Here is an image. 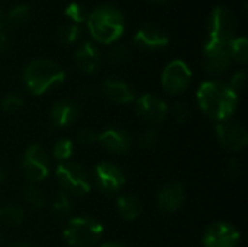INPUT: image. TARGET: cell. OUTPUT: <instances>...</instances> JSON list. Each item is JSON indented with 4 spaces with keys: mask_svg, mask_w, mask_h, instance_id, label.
I'll list each match as a JSON object with an SVG mask.
<instances>
[{
    "mask_svg": "<svg viewBox=\"0 0 248 247\" xmlns=\"http://www.w3.org/2000/svg\"><path fill=\"white\" fill-rule=\"evenodd\" d=\"M65 79V71L52 60L38 58L32 60L23 68V83L25 87L32 95H44L51 87L62 83Z\"/></svg>",
    "mask_w": 248,
    "mask_h": 247,
    "instance_id": "2",
    "label": "cell"
},
{
    "mask_svg": "<svg viewBox=\"0 0 248 247\" xmlns=\"http://www.w3.org/2000/svg\"><path fill=\"white\" fill-rule=\"evenodd\" d=\"M3 23H4V16H3V12H1V9H0V29H1Z\"/></svg>",
    "mask_w": 248,
    "mask_h": 247,
    "instance_id": "38",
    "label": "cell"
},
{
    "mask_svg": "<svg viewBox=\"0 0 248 247\" xmlns=\"http://www.w3.org/2000/svg\"><path fill=\"white\" fill-rule=\"evenodd\" d=\"M73 210V201L68 194L60 191L52 201V214L57 218H65Z\"/></svg>",
    "mask_w": 248,
    "mask_h": 247,
    "instance_id": "22",
    "label": "cell"
},
{
    "mask_svg": "<svg viewBox=\"0 0 248 247\" xmlns=\"http://www.w3.org/2000/svg\"><path fill=\"white\" fill-rule=\"evenodd\" d=\"M76 64L77 67L86 73V74H92L94 73L99 66H100V49L97 48V45L92 41H86L77 51L74 55Z\"/></svg>",
    "mask_w": 248,
    "mask_h": 247,
    "instance_id": "18",
    "label": "cell"
},
{
    "mask_svg": "<svg viewBox=\"0 0 248 247\" xmlns=\"http://www.w3.org/2000/svg\"><path fill=\"white\" fill-rule=\"evenodd\" d=\"M100 247H126L125 245L116 243V242H109V243H103Z\"/></svg>",
    "mask_w": 248,
    "mask_h": 247,
    "instance_id": "37",
    "label": "cell"
},
{
    "mask_svg": "<svg viewBox=\"0 0 248 247\" xmlns=\"http://www.w3.org/2000/svg\"><path fill=\"white\" fill-rule=\"evenodd\" d=\"M23 198L35 210L42 208L45 205V201H46L44 191L35 183H29L23 188Z\"/></svg>",
    "mask_w": 248,
    "mask_h": 247,
    "instance_id": "23",
    "label": "cell"
},
{
    "mask_svg": "<svg viewBox=\"0 0 248 247\" xmlns=\"http://www.w3.org/2000/svg\"><path fill=\"white\" fill-rule=\"evenodd\" d=\"M157 141H158V132L155 131V128H148L140 135L138 144L140 147L148 150V148H154L157 146Z\"/></svg>",
    "mask_w": 248,
    "mask_h": 247,
    "instance_id": "31",
    "label": "cell"
},
{
    "mask_svg": "<svg viewBox=\"0 0 248 247\" xmlns=\"http://www.w3.org/2000/svg\"><path fill=\"white\" fill-rule=\"evenodd\" d=\"M103 226L93 217H74L64 229V239L73 247H93L102 239Z\"/></svg>",
    "mask_w": 248,
    "mask_h": 247,
    "instance_id": "4",
    "label": "cell"
},
{
    "mask_svg": "<svg viewBox=\"0 0 248 247\" xmlns=\"http://www.w3.org/2000/svg\"><path fill=\"white\" fill-rule=\"evenodd\" d=\"M57 181L61 186V191H64L68 195L81 197L90 192L92 188V179L86 169L73 162H62L55 169Z\"/></svg>",
    "mask_w": 248,
    "mask_h": 247,
    "instance_id": "5",
    "label": "cell"
},
{
    "mask_svg": "<svg viewBox=\"0 0 248 247\" xmlns=\"http://www.w3.org/2000/svg\"><path fill=\"white\" fill-rule=\"evenodd\" d=\"M153 1H158V0H153Z\"/></svg>",
    "mask_w": 248,
    "mask_h": 247,
    "instance_id": "41",
    "label": "cell"
},
{
    "mask_svg": "<svg viewBox=\"0 0 248 247\" xmlns=\"http://www.w3.org/2000/svg\"><path fill=\"white\" fill-rule=\"evenodd\" d=\"M135 111L137 115L150 125L161 124L169 114L167 103L153 93H145L140 96L135 102Z\"/></svg>",
    "mask_w": 248,
    "mask_h": 247,
    "instance_id": "12",
    "label": "cell"
},
{
    "mask_svg": "<svg viewBox=\"0 0 248 247\" xmlns=\"http://www.w3.org/2000/svg\"><path fill=\"white\" fill-rule=\"evenodd\" d=\"M225 175L230 181H237L241 175V165H240V160H237L235 157L227 160L225 163Z\"/></svg>",
    "mask_w": 248,
    "mask_h": 247,
    "instance_id": "34",
    "label": "cell"
},
{
    "mask_svg": "<svg viewBox=\"0 0 248 247\" xmlns=\"http://www.w3.org/2000/svg\"><path fill=\"white\" fill-rule=\"evenodd\" d=\"M240 242V231L231 223L218 221L211 224L202 237L205 247H235Z\"/></svg>",
    "mask_w": 248,
    "mask_h": 247,
    "instance_id": "13",
    "label": "cell"
},
{
    "mask_svg": "<svg viewBox=\"0 0 248 247\" xmlns=\"http://www.w3.org/2000/svg\"><path fill=\"white\" fill-rule=\"evenodd\" d=\"M10 247H31V246H28V245H25V243H15V245H12Z\"/></svg>",
    "mask_w": 248,
    "mask_h": 247,
    "instance_id": "39",
    "label": "cell"
},
{
    "mask_svg": "<svg viewBox=\"0 0 248 247\" xmlns=\"http://www.w3.org/2000/svg\"><path fill=\"white\" fill-rule=\"evenodd\" d=\"M4 181V172H3V169L0 167V183Z\"/></svg>",
    "mask_w": 248,
    "mask_h": 247,
    "instance_id": "40",
    "label": "cell"
},
{
    "mask_svg": "<svg viewBox=\"0 0 248 247\" xmlns=\"http://www.w3.org/2000/svg\"><path fill=\"white\" fill-rule=\"evenodd\" d=\"M22 106H23V98L19 93H7L0 102V108L6 114H15Z\"/></svg>",
    "mask_w": 248,
    "mask_h": 247,
    "instance_id": "28",
    "label": "cell"
},
{
    "mask_svg": "<svg viewBox=\"0 0 248 247\" xmlns=\"http://www.w3.org/2000/svg\"><path fill=\"white\" fill-rule=\"evenodd\" d=\"M102 93L115 103H129L135 99L134 90L124 80L109 77L102 83Z\"/></svg>",
    "mask_w": 248,
    "mask_h": 247,
    "instance_id": "19",
    "label": "cell"
},
{
    "mask_svg": "<svg viewBox=\"0 0 248 247\" xmlns=\"http://www.w3.org/2000/svg\"><path fill=\"white\" fill-rule=\"evenodd\" d=\"M231 54H232V60L244 64L248 60V41L246 36H240L235 38L231 44Z\"/></svg>",
    "mask_w": 248,
    "mask_h": 247,
    "instance_id": "25",
    "label": "cell"
},
{
    "mask_svg": "<svg viewBox=\"0 0 248 247\" xmlns=\"http://www.w3.org/2000/svg\"><path fill=\"white\" fill-rule=\"evenodd\" d=\"M9 49V38L6 33L0 32V52H6Z\"/></svg>",
    "mask_w": 248,
    "mask_h": 247,
    "instance_id": "36",
    "label": "cell"
},
{
    "mask_svg": "<svg viewBox=\"0 0 248 247\" xmlns=\"http://www.w3.org/2000/svg\"><path fill=\"white\" fill-rule=\"evenodd\" d=\"M190 115H192V111H190L187 103H185V102H176L174 103V106H173V116H174L176 122L186 124L190 119Z\"/></svg>",
    "mask_w": 248,
    "mask_h": 247,
    "instance_id": "30",
    "label": "cell"
},
{
    "mask_svg": "<svg viewBox=\"0 0 248 247\" xmlns=\"http://www.w3.org/2000/svg\"><path fill=\"white\" fill-rule=\"evenodd\" d=\"M65 15L73 20V23H80V22H84L87 19V15H86V10L78 4V3H70L67 7H65Z\"/></svg>",
    "mask_w": 248,
    "mask_h": 247,
    "instance_id": "32",
    "label": "cell"
},
{
    "mask_svg": "<svg viewBox=\"0 0 248 247\" xmlns=\"http://www.w3.org/2000/svg\"><path fill=\"white\" fill-rule=\"evenodd\" d=\"M25 218V211L20 205L6 204L0 207V224L4 227L20 226Z\"/></svg>",
    "mask_w": 248,
    "mask_h": 247,
    "instance_id": "21",
    "label": "cell"
},
{
    "mask_svg": "<svg viewBox=\"0 0 248 247\" xmlns=\"http://www.w3.org/2000/svg\"><path fill=\"white\" fill-rule=\"evenodd\" d=\"M232 42H206L203 47V68L208 74H222L232 61Z\"/></svg>",
    "mask_w": 248,
    "mask_h": 247,
    "instance_id": "9",
    "label": "cell"
},
{
    "mask_svg": "<svg viewBox=\"0 0 248 247\" xmlns=\"http://www.w3.org/2000/svg\"><path fill=\"white\" fill-rule=\"evenodd\" d=\"M22 172L29 183H39L45 181L51 172V160L48 153L38 144L26 148L22 157Z\"/></svg>",
    "mask_w": 248,
    "mask_h": 247,
    "instance_id": "6",
    "label": "cell"
},
{
    "mask_svg": "<svg viewBox=\"0 0 248 247\" xmlns=\"http://www.w3.org/2000/svg\"><path fill=\"white\" fill-rule=\"evenodd\" d=\"M217 137L224 148L234 153L244 150L248 143V134L244 125L232 119L217 122Z\"/></svg>",
    "mask_w": 248,
    "mask_h": 247,
    "instance_id": "11",
    "label": "cell"
},
{
    "mask_svg": "<svg viewBox=\"0 0 248 247\" xmlns=\"http://www.w3.org/2000/svg\"><path fill=\"white\" fill-rule=\"evenodd\" d=\"M196 100L202 112L217 122L231 119L238 105V95L222 82L206 80L196 93Z\"/></svg>",
    "mask_w": 248,
    "mask_h": 247,
    "instance_id": "1",
    "label": "cell"
},
{
    "mask_svg": "<svg viewBox=\"0 0 248 247\" xmlns=\"http://www.w3.org/2000/svg\"><path fill=\"white\" fill-rule=\"evenodd\" d=\"M116 210L124 220L134 221L142 213V202L134 194H121L116 198Z\"/></svg>",
    "mask_w": 248,
    "mask_h": 247,
    "instance_id": "20",
    "label": "cell"
},
{
    "mask_svg": "<svg viewBox=\"0 0 248 247\" xmlns=\"http://www.w3.org/2000/svg\"><path fill=\"white\" fill-rule=\"evenodd\" d=\"M94 182L105 195H115L125 186L126 178L112 162H102L94 169Z\"/></svg>",
    "mask_w": 248,
    "mask_h": 247,
    "instance_id": "10",
    "label": "cell"
},
{
    "mask_svg": "<svg viewBox=\"0 0 248 247\" xmlns=\"http://www.w3.org/2000/svg\"><path fill=\"white\" fill-rule=\"evenodd\" d=\"M80 116V108L70 99H60L54 103L49 112L51 125L55 128H65L73 125Z\"/></svg>",
    "mask_w": 248,
    "mask_h": 247,
    "instance_id": "17",
    "label": "cell"
},
{
    "mask_svg": "<svg viewBox=\"0 0 248 247\" xmlns=\"http://www.w3.org/2000/svg\"><path fill=\"white\" fill-rule=\"evenodd\" d=\"M78 33H80L78 25H76V23H68V25H64V26L60 28V31H58V39H60V42H62V44L70 45V44H73V42L78 38Z\"/></svg>",
    "mask_w": 248,
    "mask_h": 247,
    "instance_id": "29",
    "label": "cell"
},
{
    "mask_svg": "<svg viewBox=\"0 0 248 247\" xmlns=\"http://www.w3.org/2000/svg\"><path fill=\"white\" fill-rule=\"evenodd\" d=\"M29 15H31L29 6H26V4L15 6V7L9 12V15H7V22H9L12 26H20V25H23V23L29 19Z\"/></svg>",
    "mask_w": 248,
    "mask_h": 247,
    "instance_id": "27",
    "label": "cell"
},
{
    "mask_svg": "<svg viewBox=\"0 0 248 247\" xmlns=\"http://www.w3.org/2000/svg\"><path fill=\"white\" fill-rule=\"evenodd\" d=\"M237 19L225 6H217L209 19L208 42H232L235 39Z\"/></svg>",
    "mask_w": 248,
    "mask_h": 247,
    "instance_id": "7",
    "label": "cell"
},
{
    "mask_svg": "<svg viewBox=\"0 0 248 247\" xmlns=\"http://www.w3.org/2000/svg\"><path fill=\"white\" fill-rule=\"evenodd\" d=\"M192 82V71L182 60L170 61L161 73L163 89L170 95L183 93Z\"/></svg>",
    "mask_w": 248,
    "mask_h": 247,
    "instance_id": "8",
    "label": "cell"
},
{
    "mask_svg": "<svg viewBox=\"0 0 248 247\" xmlns=\"http://www.w3.org/2000/svg\"><path fill=\"white\" fill-rule=\"evenodd\" d=\"M244 84H246V73L244 71H237L232 79H231V83L228 84L231 87V90L237 95L241 93V90L244 89Z\"/></svg>",
    "mask_w": 248,
    "mask_h": 247,
    "instance_id": "35",
    "label": "cell"
},
{
    "mask_svg": "<svg viewBox=\"0 0 248 247\" xmlns=\"http://www.w3.org/2000/svg\"><path fill=\"white\" fill-rule=\"evenodd\" d=\"M76 138L83 146H92L97 141V132L93 128H81L77 132Z\"/></svg>",
    "mask_w": 248,
    "mask_h": 247,
    "instance_id": "33",
    "label": "cell"
},
{
    "mask_svg": "<svg viewBox=\"0 0 248 247\" xmlns=\"http://www.w3.org/2000/svg\"><path fill=\"white\" fill-rule=\"evenodd\" d=\"M185 186L180 182H170L164 185L157 195V205L166 214L176 213L185 202Z\"/></svg>",
    "mask_w": 248,
    "mask_h": 247,
    "instance_id": "16",
    "label": "cell"
},
{
    "mask_svg": "<svg viewBox=\"0 0 248 247\" xmlns=\"http://www.w3.org/2000/svg\"><path fill=\"white\" fill-rule=\"evenodd\" d=\"M129 57H131V51H129L128 45H125V44H118L108 52V61L113 66L126 63L129 60Z\"/></svg>",
    "mask_w": 248,
    "mask_h": 247,
    "instance_id": "26",
    "label": "cell"
},
{
    "mask_svg": "<svg viewBox=\"0 0 248 247\" xmlns=\"http://www.w3.org/2000/svg\"><path fill=\"white\" fill-rule=\"evenodd\" d=\"M134 44L142 49H160L169 44V35L158 25L145 23L135 32Z\"/></svg>",
    "mask_w": 248,
    "mask_h": 247,
    "instance_id": "15",
    "label": "cell"
},
{
    "mask_svg": "<svg viewBox=\"0 0 248 247\" xmlns=\"http://www.w3.org/2000/svg\"><path fill=\"white\" fill-rule=\"evenodd\" d=\"M73 150H74V144L70 138H60V140H57V143L52 147V156L60 163H62L71 157Z\"/></svg>",
    "mask_w": 248,
    "mask_h": 247,
    "instance_id": "24",
    "label": "cell"
},
{
    "mask_svg": "<svg viewBox=\"0 0 248 247\" xmlns=\"http://www.w3.org/2000/svg\"><path fill=\"white\" fill-rule=\"evenodd\" d=\"M97 143L113 154L128 153L132 147V138L119 127H109L97 134Z\"/></svg>",
    "mask_w": 248,
    "mask_h": 247,
    "instance_id": "14",
    "label": "cell"
},
{
    "mask_svg": "<svg viewBox=\"0 0 248 247\" xmlns=\"http://www.w3.org/2000/svg\"><path fill=\"white\" fill-rule=\"evenodd\" d=\"M87 26L96 41L102 44H109L116 41L122 35L125 19L116 7L103 4L87 15Z\"/></svg>",
    "mask_w": 248,
    "mask_h": 247,
    "instance_id": "3",
    "label": "cell"
}]
</instances>
